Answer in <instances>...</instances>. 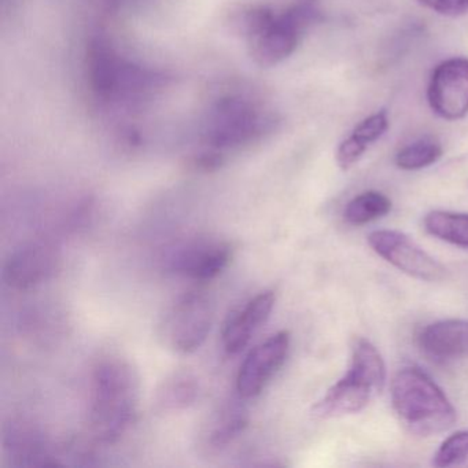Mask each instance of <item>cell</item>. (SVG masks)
<instances>
[{"mask_svg": "<svg viewBox=\"0 0 468 468\" xmlns=\"http://www.w3.org/2000/svg\"><path fill=\"white\" fill-rule=\"evenodd\" d=\"M141 401V378L130 361L108 357L92 371L89 423L100 443H114L135 421Z\"/></svg>", "mask_w": 468, "mask_h": 468, "instance_id": "cell-1", "label": "cell"}, {"mask_svg": "<svg viewBox=\"0 0 468 468\" xmlns=\"http://www.w3.org/2000/svg\"><path fill=\"white\" fill-rule=\"evenodd\" d=\"M391 404L402 426L419 437L440 434L456 423V410L442 388L416 367L393 378Z\"/></svg>", "mask_w": 468, "mask_h": 468, "instance_id": "cell-2", "label": "cell"}, {"mask_svg": "<svg viewBox=\"0 0 468 468\" xmlns=\"http://www.w3.org/2000/svg\"><path fill=\"white\" fill-rule=\"evenodd\" d=\"M385 383L386 367L382 356L371 342L357 336L353 339L349 369L314 404L312 415L331 419L360 412L382 393Z\"/></svg>", "mask_w": 468, "mask_h": 468, "instance_id": "cell-3", "label": "cell"}, {"mask_svg": "<svg viewBox=\"0 0 468 468\" xmlns=\"http://www.w3.org/2000/svg\"><path fill=\"white\" fill-rule=\"evenodd\" d=\"M275 119L257 113L248 101L227 97L218 101L207 116L204 138L210 149H237L272 131Z\"/></svg>", "mask_w": 468, "mask_h": 468, "instance_id": "cell-4", "label": "cell"}, {"mask_svg": "<svg viewBox=\"0 0 468 468\" xmlns=\"http://www.w3.org/2000/svg\"><path fill=\"white\" fill-rule=\"evenodd\" d=\"M213 322L209 298L199 292H186L164 316L160 335L164 345L174 352H196L207 341Z\"/></svg>", "mask_w": 468, "mask_h": 468, "instance_id": "cell-5", "label": "cell"}, {"mask_svg": "<svg viewBox=\"0 0 468 468\" xmlns=\"http://www.w3.org/2000/svg\"><path fill=\"white\" fill-rule=\"evenodd\" d=\"M372 250L401 272L424 282L443 281L448 271L404 232L379 229L369 234Z\"/></svg>", "mask_w": 468, "mask_h": 468, "instance_id": "cell-6", "label": "cell"}, {"mask_svg": "<svg viewBox=\"0 0 468 468\" xmlns=\"http://www.w3.org/2000/svg\"><path fill=\"white\" fill-rule=\"evenodd\" d=\"M232 259V246L218 238H197L171 251L168 267L172 272L196 282L218 278Z\"/></svg>", "mask_w": 468, "mask_h": 468, "instance_id": "cell-7", "label": "cell"}, {"mask_svg": "<svg viewBox=\"0 0 468 468\" xmlns=\"http://www.w3.org/2000/svg\"><path fill=\"white\" fill-rule=\"evenodd\" d=\"M430 108L441 119L457 122L468 114V59L441 62L427 89Z\"/></svg>", "mask_w": 468, "mask_h": 468, "instance_id": "cell-8", "label": "cell"}, {"mask_svg": "<svg viewBox=\"0 0 468 468\" xmlns=\"http://www.w3.org/2000/svg\"><path fill=\"white\" fill-rule=\"evenodd\" d=\"M289 349L290 334L287 331H279L254 347L238 372L237 390L239 396L248 399L261 394L283 367Z\"/></svg>", "mask_w": 468, "mask_h": 468, "instance_id": "cell-9", "label": "cell"}, {"mask_svg": "<svg viewBox=\"0 0 468 468\" xmlns=\"http://www.w3.org/2000/svg\"><path fill=\"white\" fill-rule=\"evenodd\" d=\"M4 452L16 467H58L64 465V451H58L45 432L32 423L13 420L4 430Z\"/></svg>", "mask_w": 468, "mask_h": 468, "instance_id": "cell-10", "label": "cell"}, {"mask_svg": "<svg viewBox=\"0 0 468 468\" xmlns=\"http://www.w3.org/2000/svg\"><path fill=\"white\" fill-rule=\"evenodd\" d=\"M61 254L48 242H34L16 250L5 265V281L16 290H29L54 278Z\"/></svg>", "mask_w": 468, "mask_h": 468, "instance_id": "cell-11", "label": "cell"}, {"mask_svg": "<svg viewBox=\"0 0 468 468\" xmlns=\"http://www.w3.org/2000/svg\"><path fill=\"white\" fill-rule=\"evenodd\" d=\"M303 32L297 18L286 10L264 34L250 40L251 57L261 68L275 67L294 53Z\"/></svg>", "mask_w": 468, "mask_h": 468, "instance_id": "cell-12", "label": "cell"}, {"mask_svg": "<svg viewBox=\"0 0 468 468\" xmlns=\"http://www.w3.org/2000/svg\"><path fill=\"white\" fill-rule=\"evenodd\" d=\"M275 301V294L272 292H262L251 298L243 308L229 314L223 327L224 349L231 355L242 352L248 346L253 334L272 314Z\"/></svg>", "mask_w": 468, "mask_h": 468, "instance_id": "cell-13", "label": "cell"}, {"mask_svg": "<svg viewBox=\"0 0 468 468\" xmlns=\"http://www.w3.org/2000/svg\"><path fill=\"white\" fill-rule=\"evenodd\" d=\"M419 344L435 360L468 357V320L449 319L421 330Z\"/></svg>", "mask_w": 468, "mask_h": 468, "instance_id": "cell-14", "label": "cell"}, {"mask_svg": "<svg viewBox=\"0 0 468 468\" xmlns=\"http://www.w3.org/2000/svg\"><path fill=\"white\" fill-rule=\"evenodd\" d=\"M122 58L114 53L108 40L92 37L87 48L90 86L100 100L112 101L117 97Z\"/></svg>", "mask_w": 468, "mask_h": 468, "instance_id": "cell-15", "label": "cell"}, {"mask_svg": "<svg viewBox=\"0 0 468 468\" xmlns=\"http://www.w3.org/2000/svg\"><path fill=\"white\" fill-rule=\"evenodd\" d=\"M199 393L201 383L193 372H174L158 388L155 407L161 412H180L193 407Z\"/></svg>", "mask_w": 468, "mask_h": 468, "instance_id": "cell-16", "label": "cell"}, {"mask_svg": "<svg viewBox=\"0 0 468 468\" xmlns=\"http://www.w3.org/2000/svg\"><path fill=\"white\" fill-rule=\"evenodd\" d=\"M248 412L238 404H229L215 413L207 432L205 442L209 449L220 451L242 434L248 426Z\"/></svg>", "mask_w": 468, "mask_h": 468, "instance_id": "cell-17", "label": "cell"}, {"mask_svg": "<svg viewBox=\"0 0 468 468\" xmlns=\"http://www.w3.org/2000/svg\"><path fill=\"white\" fill-rule=\"evenodd\" d=\"M424 227L432 237L468 249V213L434 210L424 218Z\"/></svg>", "mask_w": 468, "mask_h": 468, "instance_id": "cell-18", "label": "cell"}, {"mask_svg": "<svg viewBox=\"0 0 468 468\" xmlns=\"http://www.w3.org/2000/svg\"><path fill=\"white\" fill-rule=\"evenodd\" d=\"M391 210V201L385 194L366 191L355 197L345 207V220L352 226H364L385 218Z\"/></svg>", "mask_w": 468, "mask_h": 468, "instance_id": "cell-19", "label": "cell"}, {"mask_svg": "<svg viewBox=\"0 0 468 468\" xmlns=\"http://www.w3.org/2000/svg\"><path fill=\"white\" fill-rule=\"evenodd\" d=\"M166 78L154 70L146 69L139 65L122 59L120 65L119 83H117V97L119 95H141L144 92L160 89L165 84Z\"/></svg>", "mask_w": 468, "mask_h": 468, "instance_id": "cell-20", "label": "cell"}, {"mask_svg": "<svg viewBox=\"0 0 468 468\" xmlns=\"http://www.w3.org/2000/svg\"><path fill=\"white\" fill-rule=\"evenodd\" d=\"M442 154V146L438 142L421 139L397 153L396 165L402 171H419L437 163Z\"/></svg>", "mask_w": 468, "mask_h": 468, "instance_id": "cell-21", "label": "cell"}, {"mask_svg": "<svg viewBox=\"0 0 468 468\" xmlns=\"http://www.w3.org/2000/svg\"><path fill=\"white\" fill-rule=\"evenodd\" d=\"M275 18L276 16L273 15L270 7H246L234 16L231 26L234 27L238 35H242L251 40L259 35L264 34L272 26Z\"/></svg>", "mask_w": 468, "mask_h": 468, "instance_id": "cell-22", "label": "cell"}, {"mask_svg": "<svg viewBox=\"0 0 468 468\" xmlns=\"http://www.w3.org/2000/svg\"><path fill=\"white\" fill-rule=\"evenodd\" d=\"M468 457V430H460L449 435L432 457L435 467H452Z\"/></svg>", "mask_w": 468, "mask_h": 468, "instance_id": "cell-23", "label": "cell"}, {"mask_svg": "<svg viewBox=\"0 0 468 468\" xmlns=\"http://www.w3.org/2000/svg\"><path fill=\"white\" fill-rule=\"evenodd\" d=\"M388 128V113L385 111L378 112L367 117L353 131V138L357 139L364 146L368 147L374 142L379 141Z\"/></svg>", "mask_w": 468, "mask_h": 468, "instance_id": "cell-24", "label": "cell"}, {"mask_svg": "<svg viewBox=\"0 0 468 468\" xmlns=\"http://www.w3.org/2000/svg\"><path fill=\"white\" fill-rule=\"evenodd\" d=\"M367 149L368 147L364 146L357 139L350 135L349 138L345 139L339 144L338 150H336V164L342 171H349L352 166H355L361 160Z\"/></svg>", "mask_w": 468, "mask_h": 468, "instance_id": "cell-25", "label": "cell"}, {"mask_svg": "<svg viewBox=\"0 0 468 468\" xmlns=\"http://www.w3.org/2000/svg\"><path fill=\"white\" fill-rule=\"evenodd\" d=\"M427 9L445 16V17H463L468 15V0H418Z\"/></svg>", "mask_w": 468, "mask_h": 468, "instance_id": "cell-26", "label": "cell"}, {"mask_svg": "<svg viewBox=\"0 0 468 468\" xmlns=\"http://www.w3.org/2000/svg\"><path fill=\"white\" fill-rule=\"evenodd\" d=\"M224 164L223 153L218 150L210 149L205 150V152L199 153L194 158V166L198 171L202 172H215L221 168Z\"/></svg>", "mask_w": 468, "mask_h": 468, "instance_id": "cell-27", "label": "cell"}, {"mask_svg": "<svg viewBox=\"0 0 468 468\" xmlns=\"http://www.w3.org/2000/svg\"><path fill=\"white\" fill-rule=\"evenodd\" d=\"M109 10H116L119 7L120 0H103Z\"/></svg>", "mask_w": 468, "mask_h": 468, "instance_id": "cell-28", "label": "cell"}, {"mask_svg": "<svg viewBox=\"0 0 468 468\" xmlns=\"http://www.w3.org/2000/svg\"><path fill=\"white\" fill-rule=\"evenodd\" d=\"M295 5H303V6H314L317 0H294Z\"/></svg>", "mask_w": 468, "mask_h": 468, "instance_id": "cell-29", "label": "cell"}]
</instances>
